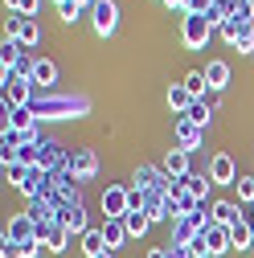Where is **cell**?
Wrapping results in <instances>:
<instances>
[{
  "instance_id": "1",
  "label": "cell",
  "mask_w": 254,
  "mask_h": 258,
  "mask_svg": "<svg viewBox=\"0 0 254 258\" xmlns=\"http://www.w3.org/2000/svg\"><path fill=\"white\" fill-rule=\"evenodd\" d=\"M86 107H90L86 99H74V94H53V90H45L41 99L33 103L37 119H74V115H82Z\"/></svg>"
},
{
  "instance_id": "2",
  "label": "cell",
  "mask_w": 254,
  "mask_h": 258,
  "mask_svg": "<svg viewBox=\"0 0 254 258\" xmlns=\"http://www.w3.org/2000/svg\"><path fill=\"white\" fill-rule=\"evenodd\" d=\"M5 82V107H33L37 103V86L29 78H13V74H0Z\"/></svg>"
},
{
  "instance_id": "3",
  "label": "cell",
  "mask_w": 254,
  "mask_h": 258,
  "mask_svg": "<svg viewBox=\"0 0 254 258\" xmlns=\"http://www.w3.org/2000/svg\"><path fill=\"white\" fill-rule=\"evenodd\" d=\"M209 37H213V25L205 17H180V41H184V49H205Z\"/></svg>"
},
{
  "instance_id": "4",
  "label": "cell",
  "mask_w": 254,
  "mask_h": 258,
  "mask_svg": "<svg viewBox=\"0 0 254 258\" xmlns=\"http://www.w3.org/2000/svg\"><path fill=\"white\" fill-rule=\"evenodd\" d=\"M99 209L107 217H127V209H132V188H123V184H107L103 188V197H99Z\"/></svg>"
},
{
  "instance_id": "5",
  "label": "cell",
  "mask_w": 254,
  "mask_h": 258,
  "mask_svg": "<svg viewBox=\"0 0 254 258\" xmlns=\"http://www.w3.org/2000/svg\"><path fill=\"white\" fill-rule=\"evenodd\" d=\"M90 21H94V33L99 37H111L115 25H119V5L115 0H94L90 5Z\"/></svg>"
},
{
  "instance_id": "6",
  "label": "cell",
  "mask_w": 254,
  "mask_h": 258,
  "mask_svg": "<svg viewBox=\"0 0 254 258\" xmlns=\"http://www.w3.org/2000/svg\"><path fill=\"white\" fill-rule=\"evenodd\" d=\"M172 136H176V144H180L184 152H197V148L205 144V127H197L193 119L176 115V119H172Z\"/></svg>"
},
{
  "instance_id": "7",
  "label": "cell",
  "mask_w": 254,
  "mask_h": 258,
  "mask_svg": "<svg viewBox=\"0 0 254 258\" xmlns=\"http://www.w3.org/2000/svg\"><path fill=\"white\" fill-rule=\"evenodd\" d=\"M66 172H70L74 180H90L94 172H99V160H94V152H90V148H74V152H70Z\"/></svg>"
},
{
  "instance_id": "8",
  "label": "cell",
  "mask_w": 254,
  "mask_h": 258,
  "mask_svg": "<svg viewBox=\"0 0 254 258\" xmlns=\"http://www.w3.org/2000/svg\"><path fill=\"white\" fill-rule=\"evenodd\" d=\"M209 176L213 184H238V164H234V156L230 152H217L209 160Z\"/></svg>"
},
{
  "instance_id": "9",
  "label": "cell",
  "mask_w": 254,
  "mask_h": 258,
  "mask_svg": "<svg viewBox=\"0 0 254 258\" xmlns=\"http://www.w3.org/2000/svg\"><path fill=\"white\" fill-rule=\"evenodd\" d=\"M5 238H13L17 246L33 242V238H37V221L29 217V213H17V217H9V230H5Z\"/></svg>"
},
{
  "instance_id": "10",
  "label": "cell",
  "mask_w": 254,
  "mask_h": 258,
  "mask_svg": "<svg viewBox=\"0 0 254 258\" xmlns=\"http://www.w3.org/2000/svg\"><path fill=\"white\" fill-rule=\"evenodd\" d=\"M205 250H209V254H217V258L226 254V250H234V246H230V225L209 221V225H205Z\"/></svg>"
},
{
  "instance_id": "11",
  "label": "cell",
  "mask_w": 254,
  "mask_h": 258,
  "mask_svg": "<svg viewBox=\"0 0 254 258\" xmlns=\"http://www.w3.org/2000/svg\"><path fill=\"white\" fill-rule=\"evenodd\" d=\"M188 156H193V152H184V148H172V152L164 156V164H160V168H164L172 180H184V176H188Z\"/></svg>"
},
{
  "instance_id": "12",
  "label": "cell",
  "mask_w": 254,
  "mask_h": 258,
  "mask_svg": "<svg viewBox=\"0 0 254 258\" xmlns=\"http://www.w3.org/2000/svg\"><path fill=\"white\" fill-rule=\"evenodd\" d=\"M230 246H234L238 254L254 246V225H250V217H238V221L230 225Z\"/></svg>"
},
{
  "instance_id": "13",
  "label": "cell",
  "mask_w": 254,
  "mask_h": 258,
  "mask_svg": "<svg viewBox=\"0 0 254 258\" xmlns=\"http://www.w3.org/2000/svg\"><path fill=\"white\" fill-rule=\"evenodd\" d=\"M99 230H103V238H107V250H119L127 238H132V234H127V225H123V217H107Z\"/></svg>"
},
{
  "instance_id": "14",
  "label": "cell",
  "mask_w": 254,
  "mask_h": 258,
  "mask_svg": "<svg viewBox=\"0 0 254 258\" xmlns=\"http://www.w3.org/2000/svg\"><path fill=\"white\" fill-rule=\"evenodd\" d=\"M205 82H209V90H226L230 86V61H205Z\"/></svg>"
},
{
  "instance_id": "15",
  "label": "cell",
  "mask_w": 254,
  "mask_h": 258,
  "mask_svg": "<svg viewBox=\"0 0 254 258\" xmlns=\"http://www.w3.org/2000/svg\"><path fill=\"white\" fill-rule=\"evenodd\" d=\"M53 82H57V66L49 57H37V66H33V86L45 94V90H53Z\"/></svg>"
},
{
  "instance_id": "16",
  "label": "cell",
  "mask_w": 254,
  "mask_h": 258,
  "mask_svg": "<svg viewBox=\"0 0 254 258\" xmlns=\"http://www.w3.org/2000/svg\"><path fill=\"white\" fill-rule=\"evenodd\" d=\"M193 103H197V99L184 90V82H172V86H168V111H172V115H188Z\"/></svg>"
},
{
  "instance_id": "17",
  "label": "cell",
  "mask_w": 254,
  "mask_h": 258,
  "mask_svg": "<svg viewBox=\"0 0 254 258\" xmlns=\"http://www.w3.org/2000/svg\"><path fill=\"white\" fill-rule=\"evenodd\" d=\"M17 41H21L25 49L41 45V25H37V17H25V21H21V29H17Z\"/></svg>"
},
{
  "instance_id": "18",
  "label": "cell",
  "mask_w": 254,
  "mask_h": 258,
  "mask_svg": "<svg viewBox=\"0 0 254 258\" xmlns=\"http://www.w3.org/2000/svg\"><path fill=\"white\" fill-rule=\"evenodd\" d=\"M209 184H213V176H209V172H188V176H184V188L193 192L197 201H209Z\"/></svg>"
},
{
  "instance_id": "19",
  "label": "cell",
  "mask_w": 254,
  "mask_h": 258,
  "mask_svg": "<svg viewBox=\"0 0 254 258\" xmlns=\"http://www.w3.org/2000/svg\"><path fill=\"white\" fill-rule=\"evenodd\" d=\"M123 225H127V234H132V238H144V234H148V225H152V217H148L144 209H127Z\"/></svg>"
},
{
  "instance_id": "20",
  "label": "cell",
  "mask_w": 254,
  "mask_h": 258,
  "mask_svg": "<svg viewBox=\"0 0 254 258\" xmlns=\"http://www.w3.org/2000/svg\"><path fill=\"white\" fill-rule=\"evenodd\" d=\"M238 217H246V213H242L234 201H213V221H217V225H234Z\"/></svg>"
},
{
  "instance_id": "21",
  "label": "cell",
  "mask_w": 254,
  "mask_h": 258,
  "mask_svg": "<svg viewBox=\"0 0 254 258\" xmlns=\"http://www.w3.org/2000/svg\"><path fill=\"white\" fill-rule=\"evenodd\" d=\"M78 246H82L86 258H94V254H103V250H107V238H103V230H86V234L78 238Z\"/></svg>"
},
{
  "instance_id": "22",
  "label": "cell",
  "mask_w": 254,
  "mask_h": 258,
  "mask_svg": "<svg viewBox=\"0 0 254 258\" xmlns=\"http://www.w3.org/2000/svg\"><path fill=\"white\" fill-rule=\"evenodd\" d=\"M21 57H25V45L17 37H5V45H0V61H5V70H13Z\"/></svg>"
},
{
  "instance_id": "23",
  "label": "cell",
  "mask_w": 254,
  "mask_h": 258,
  "mask_svg": "<svg viewBox=\"0 0 254 258\" xmlns=\"http://www.w3.org/2000/svg\"><path fill=\"white\" fill-rule=\"evenodd\" d=\"M184 90H188V94H193V99L201 103V99H205V90H209L205 70H188V74H184Z\"/></svg>"
},
{
  "instance_id": "24",
  "label": "cell",
  "mask_w": 254,
  "mask_h": 258,
  "mask_svg": "<svg viewBox=\"0 0 254 258\" xmlns=\"http://www.w3.org/2000/svg\"><path fill=\"white\" fill-rule=\"evenodd\" d=\"M184 119H193L197 127H209V119H213V107L201 99V103H193V107H188V115H184Z\"/></svg>"
},
{
  "instance_id": "25",
  "label": "cell",
  "mask_w": 254,
  "mask_h": 258,
  "mask_svg": "<svg viewBox=\"0 0 254 258\" xmlns=\"http://www.w3.org/2000/svg\"><path fill=\"white\" fill-rule=\"evenodd\" d=\"M57 17L66 21V25H74V21L82 17V5H78V0H61V5H57Z\"/></svg>"
},
{
  "instance_id": "26",
  "label": "cell",
  "mask_w": 254,
  "mask_h": 258,
  "mask_svg": "<svg viewBox=\"0 0 254 258\" xmlns=\"http://www.w3.org/2000/svg\"><path fill=\"white\" fill-rule=\"evenodd\" d=\"M238 205H254V176H238Z\"/></svg>"
},
{
  "instance_id": "27",
  "label": "cell",
  "mask_w": 254,
  "mask_h": 258,
  "mask_svg": "<svg viewBox=\"0 0 254 258\" xmlns=\"http://www.w3.org/2000/svg\"><path fill=\"white\" fill-rule=\"evenodd\" d=\"M0 258H25V250H21L13 238H0Z\"/></svg>"
},
{
  "instance_id": "28",
  "label": "cell",
  "mask_w": 254,
  "mask_h": 258,
  "mask_svg": "<svg viewBox=\"0 0 254 258\" xmlns=\"http://www.w3.org/2000/svg\"><path fill=\"white\" fill-rule=\"evenodd\" d=\"M21 21H25V17H21V13H13V9L5 13V37H17V29H21Z\"/></svg>"
},
{
  "instance_id": "29",
  "label": "cell",
  "mask_w": 254,
  "mask_h": 258,
  "mask_svg": "<svg viewBox=\"0 0 254 258\" xmlns=\"http://www.w3.org/2000/svg\"><path fill=\"white\" fill-rule=\"evenodd\" d=\"M37 9H41V0H17L13 5V13H21V17H37Z\"/></svg>"
},
{
  "instance_id": "30",
  "label": "cell",
  "mask_w": 254,
  "mask_h": 258,
  "mask_svg": "<svg viewBox=\"0 0 254 258\" xmlns=\"http://www.w3.org/2000/svg\"><path fill=\"white\" fill-rule=\"evenodd\" d=\"M168 258H197L188 246H176V242H168Z\"/></svg>"
},
{
  "instance_id": "31",
  "label": "cell",
  "mask_w": 254,
  "mask_h": 258,
  "mask_svg": "<svg viewBox=\"0 0 254 258\" xmlns=\"http://www.w3.org/2000/svg\"><path fill=\"white\" fill-rule=\"evenodd\" d=\"M41 246H45V242H41V238H33V242H25L21 250H25V258H37V254H41Z\"/></svg>"
},
{
  "instance_id": "32",
  "label": "cell",
  "mask_w": 254,
  "mask_h": 258,
  "mask_svg": "<svg viewBox=\"0 0 254 258\" xmlns=\"http://www.w3.org/2000/svg\"><path fill=\"white\" fill-rule=\"evenodd\" d=\"M94 258H111V250H103V254H94Z\"/></svg>"
},
{
  "instance_id": "33",
  "label": "cell",
  "mask_w": 254,
  "mask_h": 258,
  "mask_svg": "<svg viewBox=\"0 0 254 258\" xmlns=\"http://www.w3.org/2000/svg\"><path fill=\"white\" fill-rule=\"evenodd\" d=\"M197 258H217V254H197Z\"/></svg>"
},
{
  "instance_id": "34",
  "label": "cell",
  "mask_w": 254,
  "mask_h": 258,
  "mask_svg": "<svg viewBox=\"0 0 254 258\" xmlns=\"http://www.w3.org/2000/svg\"><path fill=\"white\" fill-rule=\"evenodd\" d=\"M246 217H250V225H254V209H250V213H246Z\"/></svg>"
},
{
  "instance_id": "35",
  "label": "cell",
  "mask_w": 254,
  "mask_h": 258,
  "mask_svg": "<svg viewBox=\"0 0 254 258\" xmlns=\"http://www.w3.org/2000/svg\"><path fill=\"white\" fill-rule=\"evenodd\" d=\"M234 5H238V0H234ZM246 5H254V0H246Z\"/></svg>"
},
{
  "instance_id": "36",
  "label": "cell",
  "mask_w": 254,
  "mask_h": 258,
  "mask_svg": "<svg viewBox=\"0 0 254 258\" xmlns=\"http://www.w3.org/2000/svg\"><path fill=\"white\" fill-rule=\"evenodd\" d=\"M180 5H188V0H180Z\"/></svg>"
}]
</instances>
